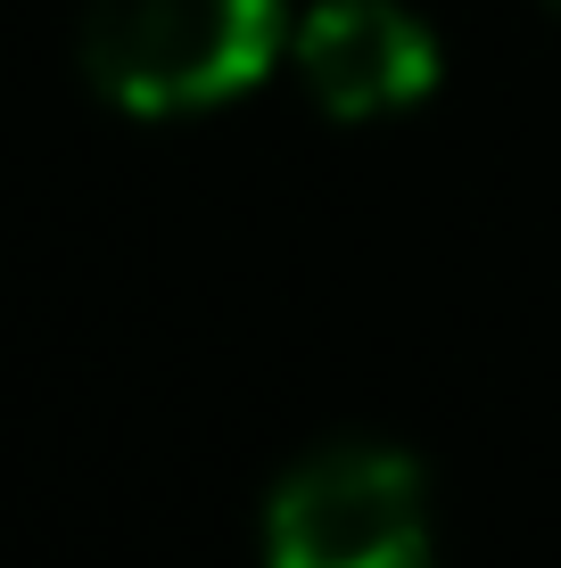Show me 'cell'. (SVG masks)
<instances>
[{"instance_id":"1","label":"cell","mask_w":561,"mask_h":568,"mask_svg":"<svg viewBox=\"0 0 561 568\" xmlns=\"http://www.w3.org/2000/svg\"><path fill=\"white\" fill-rule=\"evenodd\" d=\"M289 33V0H91L74 58L124 115H207L257 91Z\"/></svg>"},{"instance_id":"2","label":"cell","mask_w":561,"mask_h":568,"mask_svg":"<svg viewBox=\"0 0 561 568\" xmlns=\"http://www.w3.org/2000/svg\"><path fill=\"white\" fill-rule=\"evenodd\" d=\"M264 568H438L421 462L380 437L305 454L264 503Z\"/></svg>"},{"instance_id":"4","label":"cell","mask_w":561,"mask_h":568,"mask_svg":"<svg viewBox=\"0 0 561 568\" xmlns=\"http://www.w3.org/2000/svg\"><path fill=\"white\" fill-rule=\"evenodd\" d=\"M553 9H561V0H553Z\"/></svg>"},{"instance_id":"3","label":"cell","mask_w":561,"mask_h":568,"mask_svg":"<svg viewBox=\"0 0 561 568\" xmlns=\"http://www.w3.org/2000/svg\"><path fill=\"white\" fill-rule=\"evenodd\" d=\"M305 100L339 124H380L404 115L438 91V33L421 26L404 0H322L298 33H289Z\"/></svg>"}]
</instances>
